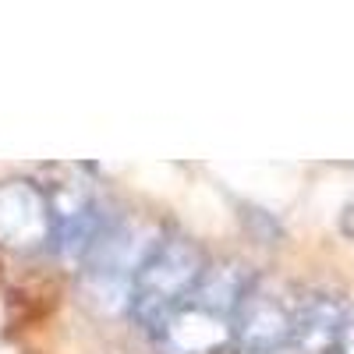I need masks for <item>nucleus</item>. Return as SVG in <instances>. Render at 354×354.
Here are the masks:
<instances>
[{"label": "nucleus", "instance_id": "nucleus-1", "mask_svg": "<svg viewBox=\"0 0 354 354\" xmlns=\"http://www.w3.org/2000/svg\"><path fill=\"white\" fill-rule=\"evenodd\" d=\"M163 234L149 220H117L106 223L100 241L82 259V298L96 312H121L131 301L138 270Z\"/></svg>", "mask_w": 354, "mask_h": 354}, {"label": "nucleus", "instance_id": "nucleus-2", "mask_svg": "<svg viewBox=\"0 0 354 354\" xmlns=\"http://www.w3.org/2000/svg\"><path fill=\"white\" fill-rule=\"evenodd\" d=\"M202 273H205V255L192 238H181V234L163 238L153 248V255L145 259L131 287L128 315L138 322V330L156 337L188 305Z\"/></svg>", "mask_w": 354, "mask_h": 354}, {"label": "nucleus", "instance_id": "nucleus-3", "mask_svg": "<svg viewBox=\"0 0 354 354\" xmlns=\"http://www.w3.org/2000/svg\"><path fill=\"white\" fill-rule=\"evenodd\" d=\"M301 298L273 280H252L234 315V340L248 354L287 351L294 340V319Z\"/></svg>", "mask_w": 354, "mask_h": 354}, {"label": "nucleus", "instance_id": "nucleus-4", "mask_svg": "<svg viewBox=\"0 0 354 354\" xmlns=\"http://www.w3.org/2000/svg\"><path fill=\"white\" fill-rule=\"evenodd\" d=\"M53 234V202L32 181L0 185V248L32 252L50 245Z\"/></svg>", "mask_w": 354, "mask_h": 354}, {"label": "nucleus", "instance_id": "nucleus-5", "mask_svg": "<svg viewBox=\"0 0 354 354\" xmlns=\"http://www.w3.org/2000/svg\"><path fill=\"white\" fill-rule=\"evenodd\" d=\"M156 340L163 354H220L234 340V315L192 294L188 305L156 333Z\"/></svg>", "mask_w": 354, "mask_h": 354}, {"label": "nucleus", "instance_id": "nucleus-6", "mask_svg": "<svg viewBox=\"0 0 354 354\" xmlns=\"http://www.w3.org/2000/svg\"><path fill=\"white\" fill-rule=\"evenodd\" d=\"M53 202V234L50 245L64 259H85L88 248L100 241L106 230V220L100 213V202L85 192H68V195H50Z\"/></svg>", "mask_w": 354, "mask_h": 354}, {"label": "nucleus", "instance_id": "nucleus-7", "mask_svg": "<svg viewBox=\"0 0 354 354\" xmlns=\"http://www.w3.org/2000/svg\"><path fill=\"white\" fill-rule=\"evenodd\" d=\"M347 319L351 315L333 298H301L290 347H298L301 354H337Z\"/></svg>", "mask_w": 354, "mask_h": 354}, {"label": "nucleus", "instance_id": "nucleus-8", "mask_svg": "<svg viewBox=\"0 0 354 354\" xmlns=\"http://www.w3.org/2000/svg\"><path fill=\"white\" fill-rule=\"evenodd\" d=\"M270 354H287V351H270Z\"/></svg>", "mask_w": 354, "mask_h": 354}]
</instances>
